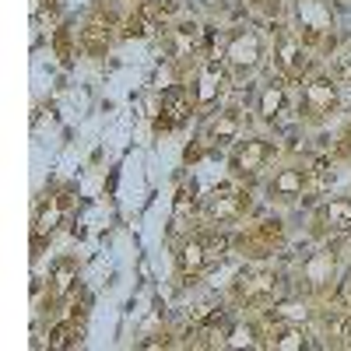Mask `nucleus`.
I'll return each instance as SVG.
<instances>
[{"instance_id": "19", "label": "nucleus", "mask_w": 351, "mask_h": 351, "mask_svg": "<svg viewBox=\"0 0 351 351\" xmlns=\"http://www.w3.org/2000/svg\"><path fill=\"white\" fill-rule=\"evenodd\" d=\"M274 316L285 319V324H302V319H306V309H302L299 302H278V306H274Z\"/></svg>"}, {"instance_id": "2", "label": "nucleus", "mask_w": 351, "mask_h": 351, "mask_svg": "<svg viewBox=\"0 0 351 351\" xmlns=\"http://www.w3.org/2000/svg\"><path fill=\"white\" fill-rule=\"evenodd\" d=\"M278 288H281V281H278L274 274H267V271L239 274V285H236L239 299H246V302H267V299L278 295Z\"/></svg>"}, {"instance_id": "13", "label": "nucleus", "mask_w": 351, "mask_h": 351, "mask_svg": "<svg viewBox=\"0 0 351 351\" xmlns=\"http://www.w3.org/2000/svg\"><path fill=\"white\" fill-rule=\"evenodd\" d=\"M324 221L337 232H348L351 228V200H330L324 208Z\"/></svg>"}, {"instance_id": "5", "label": "nucleus", "mask_w": 351, "mask_h": 351, "mask_svg": "<svg viewBox=\"0 0 351 351\" xmlns=\"http://www.w3.org/2000/svg\"><path fill=\"white\" fill-rule=\"evenodd\" d=\"M162 127H176V123H183L186 120V112H190V102L183 95V88H169L165 99H162Z\"/></svg>"}, {"instance_id": "20", "label": "nucleus", "mask_w": 351, "mask_h": 351, "mask_svg": "<svg viewBox=\"0 0 351 351\" xmlns=\"http://www.w3.org/2000/svg\"><path fill=\"white\" fill-rule=\"evenodd\" d=\"M74 341V324H56L49 330V348H67Z\"/></svg>"}, {"instance_id": "9", "label": "nucleus", "mask_w": 351, "mask_h": 351, "mask_svg": "<svg viewBox=\"0 0 351 351\" xmlns=\"http://www.w3.org/2000/svg\"><path fill=\"white\" fill-rule=\"evenodd\" d=\"M218 88H221V67L218 64H208L200 74V88H197V102L200 106H211L218 99Z\"/></svg>"}, {"instance_id": "10", "label": "nucleus", "mask_w": 351, "mask_h": 351, "mask_svg": "<svg viewBox=\"0 0 351 351\" xmlns=\"http://www.w3.org/2000/svg\"><path fill=\"white\" fill-rule=\"evenodd\" d=\"M239 211H243V197H239V193H221V197H215V200L208 204V215H211L215 221L239 218Z\"/></svg>"}, {"instance_id": "17", "label": "nucleus", "mask_w": 351, "mask_h": 351, "mask_svg": "<svg viewBox=\"0 0 351 351\" xmlns=\"http://www.w3.org/2000/svg\"><path fill=\"white\" fill-rule=\"evenodd\" d=\"M285 109V92L278 84L271 88H263V95H260V116H267V120H274V116Z\"/></svg>"}, {"instance_id": "18", "label": "nucleus", "mask_w": 351, "mask_h": 351, "mask_svg": "<svg viewBox=\"0 0 351 351\" xmlns=\"http://www.w3.org/2000/svg\"><path fill=\"white\" fill-rule=\"evenodd\" d=\"M225 348H256V330L239 324V327H232V334L225 337Z\"/></svg>"}, {"instance_id": "14", "label": "nucleus", "mask_w": 351, "mask_h": 351, "mask_svg": "<svg viewBox=\"0 0 351 351\" xmlns=\"http://www.w3.org/2000/svg\"><path fill=\"white\" fill-rule=\"evenodd\" d=\"M74 281H77V263L74 260H60L53 267V291H56V295H64V291H71Z\"/></svg>"}, {"instance_id": "16", "label": "nucleus", "mask_w": 351, "mask_h": 351, "mask_svg": "<svg viewBox=\"0 0 351 351\" xmlns=\"http://www.w3.org/2000/svg\"><path fill=\"white\" fill-rule=\"evenodd\" d=\"M236 134H239V120L232 112H221L218 120L211 123V141H218V144H228Z\"/></svg>"}, {"instance_id": "23", "label": "nucleus", "mask_w": 351, "mask_h": 351, "mask_svg": "<svg viewBox=\"0 0 351 351\" xmlns=\"http://www.w3.org/2000/svg\"><path fill=\"white\" fill-rule=\"evenodd\" d=\"M204 4H221V0H204Z\"/></svg>"}, {"instance_id": "4", "label": "nucleus", "mask_w": 351, "mask_h": 351, "mask_svg": "<svg viewBox=\"0 0 351 351\" xmlns=\"http://www.w3.org/2000/svg\"><path fill=\"white\" fill-rule=\"evenodd\" d=\"M271 155H274V144L271 141H246L243 148H239V155H236V169L239 172H260L263 162H267Z\"/></svg>"}, {"instance_id": "3", "label": "nucleus", "mask_w": 351, "mask_h": 351, "mask_svg": "<svg viewBox=\"0 0 351 351\" xmlns=\"http://www.w3.org/2000/svg\"><path fill=\"white\" fill-rule=\"evenodd\" d=\"M334 106H337V84H334V81L319 77V81H313V84L306 88V109H309V116H324V112H330Z\"/></svg>"}, {"instance_id": "8", "label": "nucleus", "mask_w": 351, "mask_h": 351, "mask_svg": "<svg viewBox=\"0 0 351 351\" xmlns=\"http://www.w3.org/2000/svg\"><path fill=\"white\" fill-rule=\"evenodd\" d=\"M306 186V172L302 169H285L274 176V183H271V193L274 197H299Z\"/></svg>"}, {"instance_id": "15", "label": "nucleus", "mask_w": 351, "mask_h": 351, "mask_svg": "<svg viewBox=\"0 0 351 351\" xmlns=\"http://www.w3.org/2000/svg\"><path fill=\"white\" fill-rule=\"evenodd\" d=\"M330 274H334V260H330V253H316V256L306 263V278H309L313 285L330 281Z\"/></svg>"}, {"instance_id": "11", "label": "nucleus", "mask_w": 351, "mask_h": 351, "mask_svg": "<svg viewBox=\"0 0 351 351\" xmlns=\"http://www.w3.org/2000/svg\"><path fill=\"white\" fill-rule=\"evenodd\" d=\"M204 263H208V246H204L200 239L183 243V250H180V267H183V274H197Z\"/></svg>"}, {"instance_id": "12", "label": "nucleus", "mask_w": 351, "mask_h": 351, "mask_svg": "<svg viewBox=\"0 0 351 351\" xmlns=\"http://www.w3.org/2000/svg\"><path fill=\"white\" fill-rule=\"evenodd\" d=\"M271 348H278V351H302V348H309V337L299 327H278L271 334Z\"/></svg>"}, {"instance_id": "7", "label": "nucleus", "mask_w": 351, "mask_h": 351, "mask_svg": "<svg viewBox=\"0 0 351 351\" xmlns=\"http://www.w3.org/2000/svg\"><path fill=\"white\" fill-rule=\"evenodd\" d=\"M299 18L306 21V28H313V32L330 28V8L324 0H299Z\"/></svg>"}, {"instance_id": "1", "label": "nucleus", "mask_w": 351, "mask_h": 351, "mask_svg": "<svg viewBox=\"0 0 351 351\" xmlns=\"http://www.w3.org/2000/svg\"><path fill=\"white\" fill-rule=\"evenodd\" d=\"M228 64L236 74H250L260 64V36L256 32H239L228 43Z\"/></svg>"}, {"instance_id": "21", "label": "nucleus", "mask_w": 351, "mask_h": 351, "mask_svg": "<svg viewBox=\"0 0 351 351\" xmlns=\"http://www.w3.org/2000/svg\"><path fill=\"white\" fill-rule=\"evenodd\" d=\"M344 337H348V344H351V324H348V330H344Z\"/></svg>"}, {"instance_id": "22", "label": "nucleus", "mask_w": 351, "mask_h": 351, "mask_svg": "<svg viewBox=\"0 0 351 351\" xmlns=\"http://www.w3.org/2000/svg\"><path fill=\"white\" fill-rule=\"evenodd\" d=\"M162 4H165V8H172V4H176V0H162Z\"/></svg>"}, {"instance_id": "6", "label": "nucleus", "mask_w": 351, "mask_h": 351, "mask_svg": "<svg viewBox=\"0 0 351 351\" xmlns=\"http://www.w3.org/2000/svg\"><path fill=\"white\" fill-rule=\"evenodd\" d=\"M278 64H281V71H285L288 77L302 74V49H299V43L291 39L288 32L278 39Z\"/></svg>"}, {"instance_id": "24", "label": "nucleus", "mask_w": 351, "mask_h": 351, "mask_svg": "<svg viewBox=\"0 0 351 351\" xmlns=\"http://www.w3.org/2000/svg\"><path fill=\"white\" fill-rule=\"evenodd\" d=\"M348 141H351V130H348Z\"/></svg>"}]
</instances>
